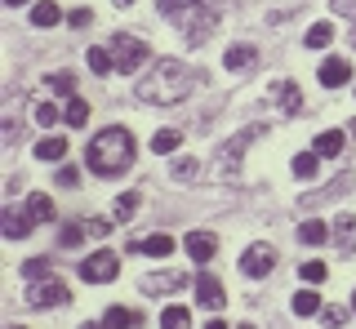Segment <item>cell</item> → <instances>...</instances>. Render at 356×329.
<instances>
[{
  "label": "cell",
  "mask_w": 356,
  "mask_h": 329,
  "mask_svg": "<svg viewBox=\"0 0 356 329\" xmlns=\"http://www.w3.org/2000/svg\"><path fill=\"white\" fill-rule=\"evenodd\" d=\"M196 81H200V71H192L187 62L156 58L152 71L143 76L134 90H138V98H143V103H152V107H174V103H183V98L196 90Z\"/></svg>",
  "instance_id": "1"
},
{
  "label": "cell",
  "mask_w": 356,
  "mask_h": 329,
  "mask_svg": "<svg viewBox=\"0 0 356 329\" xmlns=\"http://www.w3.org/2000/svg\"><path fill=\"white\" fill-rule=\"evenodd\" d=\"M134 156H138L134 134L125 125H107L103 134H94V142H89L85 164H89V174H98V178H120V174L134 164Z\"/></svg>",
  "instance_id": "2"
},
{
  "label": "cell",
  "mask_w": 356,
  "mask_h": 329,
  "mask_svg": "<svg viewBox=\"0 0 356 329\" xmlns=\"http://www.w3.org/2000/svg\"><path fill=\"white\" fill-rule=\"evenodd\" d=\"M254 138H263V125L241 129L236 138H227V142L218 147V156H214V178H218V183H236V178H241V151L250 147Z\"/></svg>",
  "instance_id": "3"
},
{
  "label": "cell",
  "mask_w": 356,
  "mask_h": 329,
  "mask_svg": "<svg viewBox=\"0 0 356 329\" xmlns=\"http://www.w3.org/2000/svg\"><path fill=\"white\" fill-rule=\"evenodd\" d=\"M111 53H116V71L134 76L143 62H147V40L129 36V31H116V36H111Z\"/></svg>",
  "instance_id": "4"
},
{
  "label": "cell",
  "mask_w": 356,
  "mask_h": 329,
  "mask_svg": "<svg viewBox=\"0 0 356 329\" xmlns=\"http://www.w3.org/2000/svg\"><path fill=\"white\" fill-rule=\"evenodd\" d=\"M174 23H183L187 45H205V40L214 36V27H218V14H214V9H200V5H187Z\"/></svg>",
  "instance_id": "5"
},
{
  "label": "cell",
  "mask_w": 356,
  "mask_h": 329,
  "mask_svg": "<svg viewBox=\"0 0 356 329\" xmlns=\"http://www.w3.org/2000/svg\"><path fill=\"white\" fill-rule=\"evenodd\" d=\"M81 276H85L89 285H107V280L120 276V258L111 254V249H98V254H89V258L81 262Z\"/></svg>",
  "instance_id": "6"
},
{
  "label": "cell",
  "mask_w": 356,
  "mask_h": 329,
  "mask_svg": "<svg viewBox=\"0 0 356 329\" xmlns=\"http://www.w3.org/2000/svg\"><path fill=\"white\" fill-rule=\"evenodd\" d=\"M272 267H276V249L267 245V240H259V245H250V249L241 254V271H245L250 280H263Z\"/></svg>",
  "instance_id": "7"
},
{
  "label": "cell",
  "mask_w": 356,
  "mask_h": 329,
  "mask_svg": "<svg viewBox=\"0 0 356 329\" xmlns=\"http://www.w3.org/2000/svg\"><path fill=\"white\" fill-rule=\"evenodd\" d=\"M196 303L209 307V312H222V307H227V289H222V280L214 271H200L196 276Z\"/></svg>",
  "instance_id": "8"
},
{
  "label": "cell",
  "mask_w": 356,
  "mask_h": 329,
  "mask_svg": "<svg viewBox=\"0 0 356 329\" xmlns=\"http://www.w3.org/2000/svg\"><path fill=\"white\" fill-rule=\"evenodd\" d=\"M63 298H67V285L63 280H31V289H27V307H36V312L58 307Z\"/></svg>",
  "instance_id": "9"
},
{
  "label": "cell",
  "mask_w": 356,
  "mask_h": 329,
  "mask_svg": "<svg viewBox=\"0 0 356 329\" xmlns=\"http://www.w3.org/2000/svg\"><path fill=\"white\" fill-rule=\"evenodd\" d=\"M192 285V276L187 271H152V276H143V294H178V289H187Z\"/></svg>",
  "instance_id": "10"
},
{
  "label": "cell",
  "mask_w": 356,
  "mask_h": 329,
  "mask_svg": "<svg viewBox=\"0 0 356 329\" xmlns=\"http://www.w3.org/2000/svg\"><path fill=\"white\" fill-rule=\"evenodd\" d=\"M272 94H276V107H281L285 116H298V112H303V94H298L294 81H276Z\"/></svg>",
  "instance_id": "11"
},
{
  "label": "cell",
  "mask_w": 356,
  "mask_h": 329,
  "mask_svg": "<svg viewBox=\"0 0 356 329\" xmlns=\"http://www.w3.org/2000/svg\"><path fill=\"white\" fill-rule=\"evenodd\" d=\"M334 245H339V254H356V218L352 214L334 218Z\"/></svg>",
  "instance_id": "12"
},
{
  "label": "cell",
  "mask_w": 356,
  "mask_h": 329,
  "mask_svg": "<svg viewBox=\"0 0 356 329\" xmlns=\"http://www.w3.org/2000/svg\"><path fill=\"white\" fill-rule=\"evenodd\" d=\"M134 254H147V258H170L174 254V236H147V240H129Z\"/></svg>",
  "instance_id": "13"
},
{
  "label": "cell",
  "mask_w": 356,
  "mask_h": 329,
  "mask_svg": "<svg viewBox=\"0 0 356 329\" xmlns=\"http://www.w3.org/2000/svg\"><path fill=\"white\" fill-rule=\"evenodd\" d=\"M254 62H259V49L254 45H232L227 53H222V67L227 71H250Z\"/></svg>",
  "instance_id": "14"
},
{
  "label": "cell",
  "mask_w": 356,
  "mask_h": 329,
  "mask_svg": "<svg viewBox=\"0 0 356 329\" xmlns=\"http://www.w3.org/2000/svg\"><path fill=\"white\" fill-rule=\"evenodd\" d=\"M348 76H352L348 58H325V62H321V85H325V90H334V85H348Z\"/></svg>",
  "instance_id": "15"
},
{
  "label": "cell",
  "mask_w": 356,
  "mask_h": 329,
  "mask_svg": "<svg viewBox=\"0 0 356 329\" xmlns=\"http://www.w3.org/2000/svg\"><path fill=\"white\" fill-rule=\"evenodd\" d=\"M183 245H187V254H192L196 262H209V258H214V249H218V240L209 236V232H192Z\"/></svg>",
  "instance_id": "16"
},
{
  "label": "cell",
  "mask_w": 356,
  "mask_h": 329,
  "mask_svg": "<svg viewBox=\"0 0 356 329\" xmlns=\"http://www.w3.org/2000/svg\"><path fill=\"white\" fill-rule=\"evenodd\" d=\"M0 227H5V236H9V240H22V236L31 232V214L5 210V214H0Z\"/></svg>",
  "instance_id": "17"
},
{
  "label": "cell",
  "mask_w": 356,
  "mask_h": 329,
  "mask_svg": "<svg viewBox=\"0 0 356 329\" xmlns=\"http://www.w3.org/2000/svg\"><path fill=\"white\" fill-rule=\"evenodd\" d=\"M107 329H143V312H129V307H111L103 316Z\"/></svg>",
  "instance_id": "18"
},
{
  "label": "cell",
  "mask_w": 356,
  "mask_h": 329,
  "mask_svg": "<svg viewBox=\"0 0 356 329\" xmlns=\"http://www.w3.org/2000/svg\"><path fill=\"white\" fill-rule=\"evenodd\" d=\"M89 58V71L94 76H107V71H116V53H111V45H94L85 53Z\"/></svg>",
  "instance_id": "19"
},
{
  "label": "cell",
  "mask_w": 356,
  "mask_h": 329,
  "mask_svg": "<svg viewBox=\"0 0 356 329\" xmlns=\"http://www.w3.org/2000/svg\"><path fill=\"white\" fill-rule=\"evenodd\" d=\"M330 236H334V227H325L321 218H307V223L298 227V240H303V245H325Z\"/></svg>",
  "instance_id": "20"
},
{
  "label": "cell",
  "mask_w": 356,
  "mask_h": 329,
  "mask_svg": "<svg viewBox=\"0 0 356 329\" xmlns=\"http://www.w3.org/2000/svg\"><path fill=\"white\" fill-rule=\"evenodd\" d=\"M348 187H352V174H339L330 187H321V196H303V210H312V205H321V201H334V196H343Z\"/></svg>",
  "instance_id": "21"
},
{
  "label": "cell",
  "mask_w": 356,
  "mask_h": 329,
  "mask_svg": "<svg viewBox=\"0 0 356 329\" xmlns=\"http://www.w3.org/2000/svg\"><path fill=\"white\" fill-rule=\"evenodd\" d=\"M67 156V138H44V142H36V160H44V164H58Z\"/></svg>",
  "instance_id": "22"
},
{
  "label": "cell",
  "mask_w": 356,
  "mask_h": 329,
  "mask_svg": "<svg viewBox=\"0 0 356 329\" xmlns=\"http://www.w3.org/2000/svg\"><path fill=\"white\" fill-rule=\"evenodd\" d=\"M27 214H31V223H49V218H54V201L44 192H31L27 196Z\"/></svg>",
  "instance_id": "23"
},
{
  "label": "cell",
  "mask_w": 356,
  "mask_h": 329,
  "mask_svg": "<svg viewBox=\"0 0 356 329\" xmlns=\"http://www.w3.org/2000/svg\"><path fill=\"white\" fill-rule=\"evenodd\" d=\"M321 160H325V156H316V151H298V156H294V178H316V169H321Z\"/></svg>",
  "instance_id": "24"
},
{
  "label": "cell",
  "mask_w": 356,
  "mask_h": 329,
  "mask_svg": "<svg viewBox=\"0 0 356 329\" xmlns=\"http://www.w3.org/2000/svg\"><path fill=\"white\" fill-rule=\"evenodd\" d=\"M44 85H49L58 98H76V76L72 71H49V76H44Z\"/></svg>",
  "instance_id": "25"
},
{
  "label": "cell",
  "mask_w": 356,
  "mask_h": 329,
  "mask_svg": "<svg viewBox=\"0 0 356 329\" xmlns=\"http://www.w3.org/2000/svg\"><path fill=\"white\" fill-rule=\"evenodd\" d=\"M58 18H63V9L54 5V0H36V9H31V23L36 27H54Z\"/></svg>",
  "instance_id": "26"
},
{
  "label": "cell",
  "mask_w": 356,
  "mask_h": 329,
  "mask_svg": "<svg viewBox=\"0 0 356 329\" xmlns=\"http://www.w3.org/2000/svg\"><path fill=\"white\" fill-rule=\"evenodd\" d=\"M63 120H67L72 129H81L85 120H89V103H85V98H67V107H63Z\"/></svg>",
  "instance_id": "27"
},
{
  "label": "cell",
  "mask_w": 356,
  "mask_h": 329,
  "mask_svg": "<svg viewBox=\"0 0 356 329\" xmlns=\"http://www.w3.org/2000/svg\"><path fill=\"white\" fill-rule=\"evenodd\" d=\"M138 201H143V192H125V196L116 201V210H111V223H129L134 210H138Z\"/></svg>",
  "instance_id": "28"
},
{
  "label": "cell",
  "mask_w": 356,
  "mask_h": 329,
  "mask_svg": "<svg viewBox=\"0 0 356 329\" xmlns=\"http://www.w3.org/2000/svg\"><path fill=\"white\" fill-rule=\"evenodd\" d=\"M316 312H321V294L298 289V294H294V316H316Z\"/></svg>",
  "instance_id": "29"
},
{
  "label": "cell",
  "mask_w": 356,
  "mask_h": 329,
  "mask_svg": "<svg viewBox=\"0 0 356 329\" xmlns=\"http://www.w3.org/2000/svg\"><path fill=\"white\" fill-rule=\"evenodd\" d=\"M187 325H192L187 307H165L161 312V329H187Z\"/></svg>",
  "instance_id": "30"
},
{
  "label": "cell",
  "mask_w": 356,
  "mask_h": 329,
  "mask_svg": "<svg viewBox=\"0 0 356 329\" xmlns=\"http://www.w3.org/2000/svg\"><path fill=\"white\" fill-rule=\"evenodd\" d=\"M178 142H183V134L178 129H156V138H152V151H178Z\"/></svg>",
  "instance_id": "31"
},
{
  "label": "cell",
  "mask_w": 356,
  "mask_h": 329,
  "mask_svg": "<svg viewBox=\"0 0 356 329\" xmlns=\"http://www.w3.org/2000/svg\"><path fill=\"white\" fill-rule=\"evenodd\" d=\"M330 40H334V27L330 23H312L307 27V49H325Z\"/></svg>",
  "instance_id": "32"
},
{
  "label": "cell",
  "mask_w": 356,
  "mask_h": 329,
  "mask_svg": "<svg viewBox=\"0 0 356 329\" xmlns=\"http://www.w3.org/2000/svg\"><path fill=\"white\" fill-rule=\"evenodd\" d=\"M170 174H174V178H196V174H200V160L196 156H174V164H170Z\"/></svg>",
  "instance_id": "33"
},
{
  "label": "cell",
  "mask_w": 356,
  "mask_h": 329,
  "mask_svg": "<svg viewBox=\"0 0 356 329\" xmlns=\"http://www.w3.org/2000/svg\"><path fill=\"white\" fill-rule=\"evenodd\" d=\"M339 151H343V134H339V129H330V134L316 138V156H339Z\"/></svg>",
  "instance_id": "34"
},
{
  "label": "cell",
  "mask_w": 356,
  "mask_h": 329,
  "mask_svg": "<svg viewBox=\"0 0 356 329\" xmlns=\"http://www.w3.org/2000/svg\"><path fill=\"white\" fill-rule=\"evenodd\" d=\"M58 120H63V112H58L54 103H36V125H40V129H54Z\"/></svg>",
  "instance_id": "35"
},
{
  "label": "cell",
  "mask_w": 356,
  "mask_h": 329,
  "mask_svg": "<svg viewBox=\"0 0 356 329\" xmlns=\"http://www.w3.org/2000/svg\"><path fill=\"white\" fill-rule=\"evenodd\" d=\"M22 276H27V280H44V276H49V258H27V262H22Z\"/></svg>",
  "instance_id": "36"
},
{
  "label": "cell",
  "mask_w": 356,
  "mask_h": 329,
  "mask_svg": "<svg viewBox=\"0 0 356 329\" xmlns=\"http://www.w3.org/2000/svg\"><path fill=\"white\" fill-rule=\"evenodd\" d=\"M343 321H348V307H321V325L325 329H343Z\"/></svg>",
  "instance_id": "37"
},
{
  "label": "cell",
  "mask_w": 356,
  "mask_h": 329,
  "mask_svg": "<svg viewBox=\"0 0 356 329\" xmlns=\"http://www.w3.org/2000/svg\"><path fill=\"white\" fill-rule=\"evenodd\" d=\"M298 276H303L307 285H321L330 271H325V262H303V267H298Z\"/></svg>",
  "instance_id": "38"
},
{
  "label": "cell",
  "mask_w": 356,
  "mask_h": 329,
  "mask_svg": "<svg viewBox=\"0 0 356 329\" xmlns=\"http://www.w3.org/2000/svg\"><path fill=\"white\" fill-rule=\"evenodd\" d=\"M85 236H89V232H85V223H81V227H63V236H58V240H63L67 249H76V245H81Z\"/></svg>",
  "instance_id": "39"
},
{
  "label": "cell",
  "mask_w": 356,
  "mask_h": 329,
  "mask_svg": "<svg viewBox=\"0 0 356 329\" xmlns=\"http://www.w3.org/2000/svg\"><path fill=\"white\" fill-rule=\"evenodd\" d=\"M187 5H192V0H156V9H161L165 18H178V14H183Z\"/></svg>",
  "instance_id": "40"
},
{
  "label": "cell",
  "mask_w": 356,
  "mask_h": 329,
  "mask_svg": "<svg viewBox=\"0 0 356 329\" xmlns=\"http://www.w3.org/2000/svg\"><path fill=\"white\" fill-rule=\"evenodd\" d=\"M76 183H81V169H76V164H63L58 169V187H76Z\"/></svg>",
  "instance_id": "41"
},
{
  "label": "cell",
  "mask_w": 356,
  "mask_h": 329,
  "mask_svg": "<svg viewBox=\"0 0 356 329\" xmlns=\"http://www.w3.org/2000/svg\"><path fill=\"white\" fill-rule=\"evenodd\" d=\"M67 23H72V27H89V23H94V9H72Z\"/></svg>",
  "instance_id": "42"
},
{
  "label": "cell",
  "mask_w": 356,
  "mask_h": 329,
  "mask_svg": "<svg viewBox=\"0 0 356 329\" xmlns=\"http://www.w3.org/2000/svg\"><path fill=\"white\" fill-rule=\"evenodd\" d=\"M85 232L94 236V240H103V236L111 232V223H103V218H89V223H85Z\"/></svg>",
  "instance_id": "43"
},
{
  "label": "cell",
  "mask_w": 356,
  "mask_h": 329,
  "mask_svg": "<svg viewBox=\"0 0 356 329\" xmlns=\"http://www.w3.org/2000/svg\"><path fill=\"white\" fill-rule=\"evenodd\" d=\"M334 14H343V18L356 23V0H334Z\"/></svg>",
  "instance_id": "44"
},
{
  "label": "cell",
  "mask_w": 356,
  "mask_h": 329,
  "mask_svg": "<svg viewBox=\"0 0 356 329\" xmlns=\"http://www.w3.org/2000/svg\"><path fill=\"white\" fill-rule=\"evenodd\" d=\"M192 5H200V9H214V14H218V9L227 5V0H192Z\"/></svg>",
  "instance_id": "45"
},
{
  "label": "cell",
  "mask_w": 356,
  "mask_h": 329,
  "mask_svg": "<svg viewBox=\"0 0 356 329\" xmlns=\"http://www.w3.org/2000/svg\"><path fill=\"white\" fill-rule=\"evenodd\" d=\"M205 329H227V325H222V321H218V316H214V321H209V325H205Z\"/></svg>",
  "instance_id": "46"
},
{
  "label": "cell",
  "mask_w": 356,
  "mask_h": 329,
  "mask_svg": "<svg viewBox=\"0 0 356 329\" xmlns=\"http://www.w3.org/2000/svg\"><path fill=\"white\" fill-rule=\"evenodd\" d=\"M81 329H107V325H98V321H89V325H81Z\"/></svg>",
  "instance_id": "47"
},
{
  "label": "cell",
  "mask_w": 356,
  "mask_h": 329,
  "mask_svg": "<svg viewBox=\"0 0 356 329\" xmlns=\"http://www.w3.org/2000/svg\"><path fill=\"white\" fill-rule=\"evenodd\" d=\"M5 5H27V0H5Z\"/></svg>",
  "instance_id": "48"
},
{
  "label": "cell",
  "mask_w": 356,
  "mask_h": 329,
  "mask_svg": "<svg viewBox=\"0 0 356 329\" xmlns=\"http://www.w3.org/2000/svg\"><path fill=\"white\" fill-rule=\"evenodd\" d=\"M116 5H134V0H116Z\"/></svg>",
  "instance_id": "49"
},
{
  "label": "cell",
  "mask_w": 356,
  "mask_h": 329,
  "mask_svg": "<svg viewBox=\"0 0 356 329\" xmlns=\"http://www.w3.org/2000/svg\"><path fill=\"white\" fill-rule=\"evenodd\" d=\"M352 49H356V31H352Z\"/></svg>",
  "instance_id": "50"
},
{
  "label": "cell",
  "mask_w": 356,
  "mask_h": 329,
  "mask_svg": "<svg viewBox=\"0 0 356 329\" xmlns=\"http://www.w3.org/2000/svg\"><path fill=\"white\" fill-rule=\"evenodd\" d=\"M9 329H22V325H9Z\"/></svg>",
  "instance_id": "51"
},
{
  "label": "cell",
  "mask_w": 356,
  "mask_h": 329,
  "mask_svg": "<svg viewBox=\"0 0 356 329\" xmlns=\"http://www.w3.org/2000/svg\"><path fill=\"white\" fill-rule=\"evenodd\" d=\"M352 307H356V294H352Z\"/></svg>",
  "instance_id": "52"
}]
</instances>
